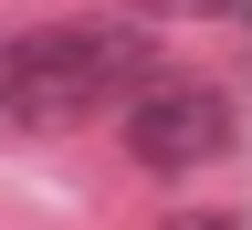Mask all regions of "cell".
I'll list each match as a JSON object with an SVG mask.
<instances>
[{"label":"cell","mask_w":252,"mask_h":230,"mask_svg":"<svg viewBox=\"0 0 252 230\" xmlns=\"http://www.w3.org/2000/svg\"><path fill=\"white\" fill-rule=\"evenodd\" d=\"M242 136V115H231V94L220 84H137L126 94V157L158 178H189V168H210V157H231Z\"/></svg>","instance_id":"7a4b0ae2"},{"label":"cell","mask_w":252,"mask_h":230,"mask_svg":"<svg viewBox=\"0 0 252 230\" xmlns=\"http://www.w3.org/2000/svg\"><path fill=\"white\" fill-rule=\"evenodd\" d=\"M147 21H242V0H137Z\"/></svg>","instance_id":"3957f363"},{"label":"cell","mask_w":252,"mask_h":230,"mask_svg":"<svg viewBox=\"0 0 252 230\" xmlns=\"http://www.w3.org/2000/svg\"><path fill=\"white\" fill-rule=\"evenodd\" d=\"M147 84V42L105 21H53L0 42V126H63L94 105H126Z\"/></svg>","instance_id":"6da1fadb"},{"label":"cell","mask_w":252,"mask_h":230,"mask_svg":"<svg viewBox=\"0 0 252 230\" xmlns=\"http://www.w3.org/2000/svg\"><path fill=\"white\" fill-rule=\"evenodd\" d=\"M168 230H242V209H179Z\"/></svg>","instance_id":"277c9868"}]
</instances>
